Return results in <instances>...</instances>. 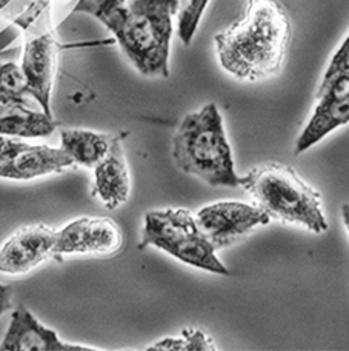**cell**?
Wrapping results in <instances>:
<instances>
[{"instance_id": "5b68a950", "label": "cell", "mask_w": 349, "mask_h": 351, "mask_svg": "<svg viewBox=\"0 0 349 351\" xmlns=\"http://www.w3.org/2000/svg\"><path fill=\"white\" fill-rule=\"evenodd\" d=\"M153 245L172 258L216 274H229L216 256V247L198 228L196 216L185 208H166L145 215L139 250Z\"/></svg>"}, {"instance_id": "52a82bcc", "label": "cell", "mask_w": 349, "mask_h": 351, "mask_svg": "<svg viewBox=\"0 0 349 351\" xmlns=\"http://www.w3.org/2000/svg\"><path fill=\"white\" fill-rule=\"evenodd\" d=\"M62 45L51 28L40 34H28L22 56V71L28 84V93L48 116L51 112V93L57 76Z\"/></svg>"}, {"instance_id": "9a60e30c", "label": "cell", "mask_w": 349, "mask_h": 351, "mask_svg": "<svg viewBox=\"0 0 349 351\" xmlns=\"http://www.w3.org/2000/svg\"><path fill=\"white\" fill-rule=\"evenodd\" d=\"M57 128L53 116L34 111L28 105H0V136L8 137H48Z\"/></svg>"}, {"instance_id": "7402d4cb", "label": "cell", "mask_w": 349, "mask_h": 351, "mask_svg": "<svg viewBox=\"0 0 349 351\" xmlns=\"http://www.w3.org/2000/svg\"><path fill=\"white\" fill-rule=\"evenodd\" d=\"M28 143L16 139V137H8V136H0V164L5 160L12 158L16 153L21 152Z\"/></svg>"}, {"instance_id": "3957f363", "label": "cell", "mask_w": 349, "mask_h": 351, "mask_svg": "<svg viewBox=\"0 0 349 351\" xmlns=\"http://www.w3.org/2000/svg\"><path fill=\"white\" fill-rule=\"evenodd\" d=\"M172 19L170 12L154 8L145 0H128L101 22L113 33L137 71L146 77H168Z\"/></svg>"}, {"instance_id": "2e32d148", "label": "cell", "mask_w": 349, "mask_h": 351, "mask_svg": "<svg viewBox=\"0 0 349 351\" xmlns=\"http://www.w3.org/2000/svg\"><path fill=\"white\" fill-rule=\"evenodd\" d=\"M346 90H349V34L329 62L322 82L317 88L315 99L326 94L345 93Z\"/></svg>"}, {"instance_id": "7a4b0ae2", "label": "cell", "mask_w": 349, "mask_h": 351, "mask_svg": "<svg viewBox=\"0 0 349 351\" xmlns=\"http://www.w3.org/2000/svg\"><path fill=\"white\" fill-rule=\"evenodd\" d=\"M172 159L180 171L196 176L211 186H242L223 117L216 104L183 117L172 137Z\"/></svg>"}, {"instance_id": "ba28073f", "label": "cell", "mask_w": 349, "mask_h": 351, "mask_svg": "<svg viewBox=\"0 0 349 351\" xmlns=\"http://www.w3.org/2000/svg\"><path fill=\"white\" fill-rule=\"evenodd\" d=\"M123 245L118 225L109 217H80L57 230L53 248L54 259L76 253L114 254Z\"/></svg>"}, {"instance_id": "ffe728a7", "label": "cell", "mask_w": 349, "mask_h": 351, "mask_svg": "<svg viewBox=\"0 0 349 351\" xmlns=\"http://www.w3.org/2000/svg\"><path fill=\"white\" fill-rule=\"evenodd\" d=\"M127 2L128 0H79L73 12H86V14L94 16L97 21H101L103 16L120 8Z\"/></svg>"}, {"instance_id": "44dd1931", "label": "cell", "mask_w": 349, "mask_h": 351, "mask_svg": "<svg viewBox=\"0 0 349 351\" xmlns=\"http://www.w3.org/2000/svg\"><path fill=\"white\" fill-rule=\"evenodd\" d=\"M51 2L53 0H31L27 10L21 12V14L12 21V23L17 25V27L22 28L23 31H28L36 23L37 19H40L42 14H45Z\"/></svg>"}, {"instance_id": "cb8c5ba5", "label": "cell", "mask_w": 349, "mask_h": 351, "mask_svg": "<svg viewBox=\"0 0 349 351\" xmlns=\"http://www.w3.org/2000/svg\"><path fill=\"white\" fill-rule=\"evenodd\" d=\"M341 219H344V225H345V228H346L348 234H349V204L341 206Z\"/></svg>"}, {"instance_id": "8992f818", "label": "cell", "mask_w": 349, "mask_h": 351, "mask_svg": "<svg viewBox=\"0 0 349 351\" xmlns=\"http://www.w3.org/2000/svg\"><path fill=\"white\" fill-rule=\"evenodd\" d=\"M196 221L202 233L219 250L231 245L255 227L268 225L271 219L255 204L220 200L202 206L197 211Z\"/></svg>"}, {"instance_id": "5bb4252c", "label": "cell", "mask_w": 349, "mask_h": 351, "mask_svg": "<svg viewBox=\"0 0 349 351\" xmlns=\"http://www.w3.org/2000/svg\"><path fill=\"white\" fill-rule=\"evenodd\" d=\"M117 136L96 133L88 130H62V149L70 156L76 165L94 168L107 158Z\"/></svg>"}, {"instance_id": "603a6c76", "label": "cell", "mask_w": 349, "mask_h": 351, "mask_svg": "<svg viewBox=\"0 0 349 351\" xmlns=\"http://www.w3.org/2000/svg\"><path fill=\"white\" fill-rule=\"evenodd\" d=\"M12 304V288L10 285H0V316L5 311L11 310Z\"/></svg>"}, {"instance_id": "e0dca14e", "label": "cell", "mask_w": 349, "mask_h": 351, "mask_svg": "<svg viewBox=\"0 0 349 351\" xmlns=\"http://www.w3.org/2000/svg\"><path fill=\"white\" fill-rule=\"evenodd\" d=\"M28 96V84L22 66L14 62L0 64V105H27Z\"/></svg>"}, {"instance_id": "d6986e66", "label": "cell", "mask_w": 349, "mask_h": 351, "mask_svg": "<svg viewBox=\"0 0 349 351\" xmlns=\"http://www.w3.org/2000/svg\"><path fill=\"white\" fill-rule=\"evenodd\" d=\"M148 350H161V351H211L217 350L211 337L201 330L186 328L180 331L179 337H166L159 341L155 346Z\"/></svg>"}, {"instance_id": "9c48e42d", "label": "cell", "mask_w": 349, "mask_h": 351, "mask_svg": "<svg viewBox=\"0 0 349 351\" xmlns=\"http://www.w3.org/2000/svg\"><path fill=\"white\" fill-rule=\"evenodd\" d=\"M57 230L29 225L17 230L0 250V273L25 274L53 256Z\"/></svg>"}, {"instance_id": "ac0fdd59", "label": "cell", "mask_w": 349, "mask_h": 351, "mask_svg": "<svg viewBox=\"0 0 349 351\" xmlns=\"http://www.w3.org/2000/svg\"><path fill=\"white\" fill-rule=\"evenodd\" d=\"M208 3L209 0H179L177 34L183 45L188 47L196 36Z\"/></svg>"}, {"instance_id": "277c9868", "label": "cell", "mask_w": 349, "mask_h": 351, "mask_svg": "<svg viewBox=\"0 0 349 351\" xmlns=\"http://www.w3.org/2000/svg\"><path fill=\"white\" fill-rule=\"evenodd\" d=\"M242 186L270 219L303 227L315 234L328 230L322 194L307 184L292 167L260 165L243 176Z\"/></svg>"}, {"instance_id": "6da1fadb", "label": "cell", "mask_w": 349, "mask_h": 351, "mask_svg": "<svg viewBox=\"0 0 349 351\" xmlns=\"http://www.w3.org/2000/svg\"><path fill=\"white\" fill-rule=\"evenodd\" d=\"M220 66L235 79L257 82L282 70L291 21L277 0H249L242 19L216 36Z\"/></svg>"}, {"instance_id": "8fae6325", "label": "cell", "mask_w": 349, "mask_h": 351, "mask_svg": "<svg viewBox=\"0 0 349 351\" xmlns=\"http://www.w3.org/2000/svg\"><path fill=\"white\" fill-rule=\"evenodd\" d=\"M74 160L62 148L28 145L0 164V178L31 180L47 174L64 173L74 167Z\"/></svg>"}, {"instance_id": "4fadbf2b", "label": "cell", "mask_w": 349, "mask_h": 351, "mask_svg": "<svg viewBox=\"0 0 349 351\" xmlns=\"http://www.w3.org/2000/svg\"><path fill=\"white\" fill-rule=\"evenodd\" d=\"M349 122V90L340 94H326L317 99L313 116L296 143V154L307 152L334 130Z\"/></svg>"}, {"instance_id": "30bf717a", "label": "cell", "mask_w": 349, "mask_h": 351, "mask_svg": "<svg viewBox=\"0 0 349 351\" xmlns=\"http://www.w3.org/2000/svg\"><path fill=\"white\" fill-rule=\"evenodd\" d=\"M0 351H96V348L62 342L54 330L42 325L27 306L18 305L12 313Z\"/></svg>"}, {"instance_id": "7c38bea8", "label": "cell", "mask_w": 349, "mask_h": 351, "mask_svg": "<svg viewBox=\"0 0 349 351\" xmlns=\"http://www.w3.org/2000/svg\"><path fill=\"white\" fill-rule=\"evenodd\" d=\"M94 173V188L92 194L102 200L109 210H116L129 197L131 178L125 158L122 136H117L113 148L101 164L92 168Z\"/></svg>"}]
</instances>
